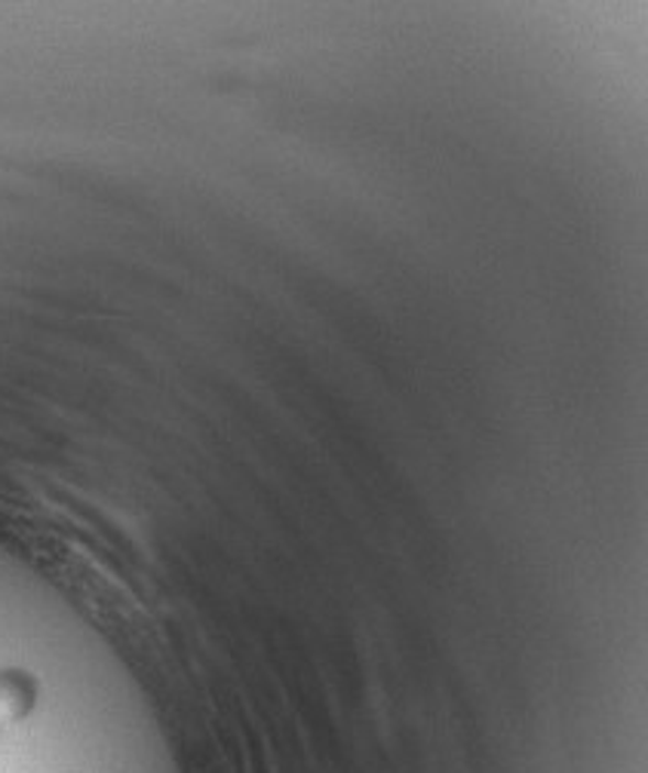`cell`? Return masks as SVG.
I'll return each mask as SVG.
<instances>
[{
  "mask_svg": "<svg viewBox=\"0 0 648 773\" xmlns=\"http://www.w3.org/2000/svg\"><path fill=\"white\" fill-rule=\"evenodd\" d=\"M34 709V682L25 672H0V725H15Z\"/></svg>",
  "mask_w": 648,
  "mask_h": 773,
  "instance_id": "obj_1",
  "label": "cell"
}]
</instances>
